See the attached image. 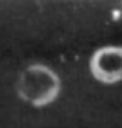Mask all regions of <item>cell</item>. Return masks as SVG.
<instances>
[{
  "mask_svg": "<svg viewBox=\"0 0 122 128\" xmlns=\"http://www.w3.org/2000/svg\"><path fill=\"white\" fill-rule=\"evenodd\" d=\"M60 88L58 74L42 64L26 67L17 84L19 97L37 108L53 103L59 96Z\"/></svg>",
  "mask_w": 122,
  "mask_h": 128,
  "instance_id": "1",
  "label": "cell"
},
{
  "mask_svg": "<svg viewBox=\"0 0 122 128\" xmlns=\"http://www.w3.org/2000/svg\"><path fill=\"white\" fill-rule=\"evenodd\" d=\"M90 70L94 78L104 84L122 80V46H106L96 50L90 60Z\"/></svg>",
  "mask_w": 122,
  "mask_h": 128,
  "instance_id": "2",
  "label": "cell"
}]
</instances>
